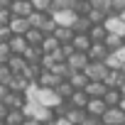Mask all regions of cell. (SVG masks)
I'll return each instance as SVG.
<instances>
[{
    "label": "cell",
    "instance_id": "cell-1",
    "mask_svg": "<svg viewBox=\"0 0 125 125\" xmlns=\"http://www.w3.org/2000/svg\"><path fill=\"white\" fill-rule=\"evenodd\" d=\"M22 113H25V118H32V120L39 123V125H49V123H54V113H52L49 108H42V105L30 103V101H27V105L22 108Z\"/></svg>",
    "mask_w": 125,
    "mask_h": 125
},
{
    "label": "cell",
    "instance_id": "cell-2",
    "mask_svg": "<svg viewBox=\"0 0 125 125\" xmlns=\"http://www.w3.org/2000/svg\"><path fill=\"white\" fill-rule=\"evenodd\" d=\"M86 76H88V81H98V83H103L105 81V76H108V66L105 64H101V61H91V64L86 66V71H83Z\"/></svg>",
    "mask_w": 125,
    "mask_h": 125
},
{
    "label": "cell",
    "instance_id": "cell-3",
    "mask_svg": "<svg viewBox=\"0 0 125 125\" xmlns=\"http://www.w3.org/2000/svg\"><path fill=\"white\" fill-rule=\"evenodd\" d=\"M88 64H91L88 54H79V52H76L74 56H69V59H66V66H69V71H71V74H83Z\"/></svg>",
    "mask_w": 125,
    "mask_h": 125
},
{
    "label": "cell",
    "instance_id": "cell-4",
    "mask_svg": "<svg viewBox=\"0 0 125 125\" xmlns=\"http://www.w3.org/2000/svg\"><path fill=\"white\" fill-rule=\"evenodd\" d=\"M105 32L108 34H115V37H125V22L118 17V15H108L105 22H103Z\"/></svg>",
    "mask_w": 125,
    "mask_h": 125
},
{
    "label": "cell",
    "instance_id": "cell-5",
    "mask_svg": "<svg viewBox=\"0 0 125 125\" xmlns=\"http://www.w3.org/2000/svg\"><path fill=\"white\" fill-rule=\"evenodd\" d=\"M52 20H54L56 27H69V30H74L79 15H76L74 10H66V12H56V15H52Z\"/></svg>",
    "mask_w": 125,
    "mask_h": 125
},
{
    "label": "cell",
    "instance_id": "cell-6",
    "mask_svg": "<svg viewBox=\"0 0 125 125\" xmlns=\"http://www.w3.org/2000/svg\"><path fill=\"white\" fill-rule=\"evenodd\" d=\"M10 12H12V17H30L32 3L30 0H10Z\"/></svg>",
    "mask_w": 125,
    "mask_h": 125
},
{
    "label": "cell",
    "instance_id": "cell-7",
    "mask_svg": "<svg viewBox=\"0 0 125 125\" xmlns=\"http://www.w3.org/2000/svg\"><path fill=\"white\" fill-rule=\"evenodd\" d=\"M30 30H32V27H30V20H27V17H12V20H10V32H12L15 37H25Z\"/></svg>",
    "mask_w": 125,
    "mask_h": 125
},
{
    "label": "cell",
    "instance_id": "cell-8",
    "mask_svg": "<svg viewBox=\"0 0 125 125\" xmlns=\"http://www.w3.org/2000/svg\"><path fill=\"white\" fill-rule=\"evenodd\" d=\"M105 110H108V105L103 103V98H91L86 105V115H91V118H103Z\"/></svg>",
    "mask_w": 125,
    "mask_h": 125
},
{
    "label": "cell",
    "instance_id": "cell-9",
    "mask_svg": "<svg viewBox=\"0 0 125 125\" xmlns=\"http://www.w3.org/2000/svg\"><path fill=\"white\" fill-rule=\"evenodd\" d=\"M101 120H103V125H125V113H120L118 108H108Z\"/></svg>",
    "mask_w": 125,
    "mask_h": 125
},
{
    "label": "cell",
    "instance_id": "cell-10",
    "mask_svg": "<svg viewBox=\"0 0 125 125\" xmlns=\"http://www.w3.org/2000/svg\"><path fill=\"white\" fill-rule=\"evenodd\" d=\"M88 101H91V98H88L83 91H74V93H71V98L66 101V105H69V108H76V110H86Z\"/></svg>",
    "mask_w": 125,
    "mask_h": 125
},
{
    "label": "cell",
    "instance_id": "cell-11",
    "mask_svg": "<svg viewBox=\"0 0 125 125\" xmlns=\"http://www.w3.org/2000/svg\"><path fill=\"white\" fill-rule=\"evenodd\" d=\"M3 103H5L10 110H22V108L27 105V98H25L22 93H12V91H10V93H8V98H5Z\"/></svg>",
    "mask_w": 125,
    "mask_h": 125
},
{
    "label": "cell",
    "instance_id": "cell-12",
    "mask_svg": "<svg viewBox=\"0 0 125 125\" xmlns=\"http://www.w3.org/2000/svg\"><path fill=\"white\" fill-rule=\"evenodd\" d=\"M42 49L39 47H27L25 49V54H22V59L27 61V66H39V61H42Z\"/></svg>",
    "mask_w": 125,
    "mask_h": 125
},
{
    "label": "cell",
    "instance_id": "cell-13",
    "mask_svg": "<svg viewBox=\"0 0 125 125\" xmlns=\"http://www.w3.org/2000/svg\"><path fill=\"white\" fill-rule=\"evenodd\" d=\"M110 56V52L105 49V44H93L88 49V59L91 61H101V64H105V59Z\"/></svg>",
    "mask_w": 125,
    "mask_h": 125
},
{
    "label": "cell",
    "instance_id": "cell-14",
    "mask_svg": "<svg viewBox=\"0 0 125 125\" xmlns=\"http://www.w3.org/2000/svg\"><path fill=\"white\" fill-rule=\"evenodd\" d=\"M71 47H74L79 54H88V49L93 47V42L88 39V34H74V42H71Z\"/></svg>",
    "mask_w": 125,
    "mask_h": 125
},
{
    "label": "cell",
    "instance_id": "cell-15",
    "mask_svg": "<svg viewBox=\"0 0 125 125\" xmlns=\"http://www.w3.org/2000/svg\"><path fill=\"white\" fill-rule=\"evenodd\" d=\"M59 42L54 39V34H44V39H42V44H39V49H42V54L44 56H49V54H54V52H59Z\"/></svg>",
    "mask_w": 125,
    "mask_h": 125
},
{
    "label": "cell",
    "instance_id": "cell-16",
    "mask_svg": "<svg viewBox=\"0 0 125 125\" xmlns=\"http://www.w3.org/2000/svg\"><path fill=\"white\" fill-rule=\"evenodd\" d=\"M123 81H125V76H123L120 71H108V76H105L103 86H105V88H110V91H118V88L123 86Z\"/></svg>",
    "mask_w": 125,
    "mask_h": 125
},
{
    "label": "cell",
    "instance_id": "cell-17",
    "mask_svg": "<svg viewBox=\"0 0 125 125\" xmlns=\"http://www.w3.org/2000/svg\"><path fill=\"white\" fill-rule=\"evenodd\" d=\"M30 86H32V83H30V81L20 74V76H12V81H10V86H8V88H10L12 93H22V96H25Z\"/></svg>",
    "mask_w": 125,
    "mask_h": 125
},
{
    "label": "cell",
    "instance_id": "cell-18",
    "mask_svg": "<svg viewBox=\"0 0 125 125\" xmlns=\"http://www.w3.org/2000/svg\"><path fill=\"white\" fill-rule=\"evenodd\" d=\"M59 83H61V81H59L52 71H42V74H39V81H37L39 88H56Z\"/></svg>",
    "mask_w": 125,
    "mask_h": 125
},
{
    "label": "cell",
    "instance_id": "cell-19",
    "mask_svg": "<svg viewBox=\"0 0 125 125\" xmlns=\"http://www.w3.org/2000/svg\"><path fill=\"white\" fill-rule=\"evenodd\" d=\"M76 0H52V8H49V15H56V12H66V10H74Z\"/></svg>",
    "mask_w": 125,
    "mask_h": 125
},
{
    "label": "cell",
    "instance_id": "cell-20",
    "mask_svg": "<svg viewBox=\"0 0 125 125\" xmlns=\"http://www.w3.org/2000/svg\"><path fill=\"white\" fill-rule=\"evenodd\" d=\"M8 47H10V54L12 56H22L25 49H27V42H25V37H12L8 42Z\"/></svg>",
    "mask_w": 125,
    "mask_h": 125
},
{
    "label": "cell",
    "instance_id": "cell-21",
    "mask_svg": "<svg viewBox=\"0 0 125 125\" xmlns=\"http://www.w3.org/2000/svg\"><path fill=\"white\" fill-rule=\"evenodd\" d=\"M105 91H108V88H105L103 83H98V81H88V86H86V91H83V93H86L88 98H103V96H105Z\"/></svg>",
    "mask_w": 125,
    "mask_h": 125
},
{
    "label": "cell",
    "instance_id": "cell-22",
    "mask_svg": "<svg viewBox=\"0 0 125 125\" xmlns=\"http://www.w3.org/2000/svg\"><path fill=\"white\" fill-rule=\"evenodd\" d=\"M54 39H56L59 44H71V42H74V30H69V27H56V30H54Z\"/></svg>",
    "mask_w": 125,
    "mask_h": 125
},
{
    "label": "cell",
    "instance_id": "cell-23",
    "mask_svg": "<svg viewBox=\"0 0 125 125\" xmlns=\"http://www.w3.org/2000/svg\"><path fill=\"white\" fill-rule=\"evenodd\" d=\"M69 86H71L74 91H86L88 76H86V74H71V76H69Z\"/></svg>",
    "mask_w": 125,
    "mask_h": 125
},
{
    "label": "cell",
    "instance_id": "cell-24",
    "mask_svg": "<svg viewBox=\"0 0 125 125\" xmlns=\"http://www.w3.org/2000/svg\"><path fill=\"white\" fill-rule=\"evenodd\" d=\"M8 69L12 71V76H20V74L27 69V61H25L22 56H10V61H8Z\"/></svg>",
    "mask_w": 125,
    "mask_h": 125
},
{
    "label": "cell",
    "instance_id": "cell-25",
    "mask_svg": "<svg viewBox=\"0 0 125 125\" xmlns=\"http://www.w3.org/2000/svg\"><path fill=\"white\" fill-rule=\"evenodd\" d=\"M83 118H86V110H76V108H69L66 115H64V120H66L69 125H81Z\"/></svg>",
    "mask_w": 125,
    "mask_h": 125
},
{
    "label": "cell",
    "instance_id": "cell-26",
    "mask_svg": "<svg viewBox=\"0 0 125 125\" xmlns=\"http://www.w3.org/2000/svg\"><path fill=\"white\" fill-rule=\"evenodd\" d=\"M91 27H93V25H91V20L83 15V17H79V20H76V25H74V34H88V32H91Z\"/></svg>",
    "mask_w": 125,
    "mask_h": 125
},
{
    "label": "cell",
    "instance_id": "cell-27",
    "mask_svg": "<svg viewBox=\"0 0 125 125\" xmlns=\"http://www.w3.org/2000/svg\"><path fill=\"white\" fill-rule=\"evenodd\" d=\"M103 44H105V49H108V52L113 54V52H118V49H120V47L125 44V39H123V37H115V34H108Z\"/></svg>",
    "mask_w": 125,
    "mask_h": 125
},
{
    "label": "cell",
    "instance_id": "cell-28",
    "mask_svg": "<svg viewBox=\"0 0 125 125\" xmlns=\"http://www.w3.org/2000/svg\"><path fill=\"white\" fill-rule=\"evenodd\" d=\"M42 39H44V34H42L39 30H30V32L25 34V42H27V47H39V44H42Z\"/></svg>",
    "mask_w": 125,
    "mask_h": 125
},
{
    "label": "cell",
    "instance_id": "cell-29",
    "mask_svg": "<svg viewBox=\"0 0 125 125\" xmlns=\"http://www.w3.org/2000/svg\"><path fill=\"white\" fill-rule=\"evenodd\" d=\"M120 98H123V96H120V91H110V88H108V91H105V96H103V103H105L108 108H118Z\"/></svg>",
    "mask_w": 125,
    "mask_h": 125
},
{
    "label": "cell",
    "instance_id": "cell-30",
    "mask_svg": "<svg viewBox=\"0 0 125 125\" xmlns=\"http://www.w3.org/2000/svg\"><path fill=\"white\" fill-rule=\"evenodd\" d=\"M91 10L101 12V15H110V0H91Z\"/></svg>",
    "mask_w": 125,
    "mask_h": 125
},
{
    "label": "cell",
    "instance_id": "cell-31",
    "mask_svg": "<svg viewBox=\"0 0 125 125\" xmlns=\"http://www.w3.org/2000/svg\"><path fill=\"white\" fill-rule=\"evenodd\" d=\"M3 123H5V125H22V123H25V113H22V110H10Z\"/></svg>",
    "mask_w": 125,
    "mask_h": 125
},
{
    "label": "cell",
    "instance_id": "cell-32",
    "mask_svg": "<svg viewBox=\"0 0 125 125\" xmlns=\"http://www.w3.org/2000/svg\"><path fill=\"white\" fill-rule=\"evenodd\" d=\"M54 91L59 93V98H61V101H64V103H66V101L71 98V93H74V88L69 86V81H61V83H59V86H56Z\"/></svg>",
    "mask_w": 125,
    "mask_h": 125
},
{
    "label": "cell",
    "instance_id": "cell-33",
    "mask_svg": "<svg viewBox=\"0 0 125 125\" xmlns=\"http://www.w3.org/2000/svg\"><path fill=\"white\" fill-rule=\"evenodd\" d=\"M10 47L8 44H0V66H8V61H10Z\"/></svg>",
    "mask_w": 125,
    "mask_h": 125
},
{
    "label": "cell",
    "instance_id": "cell-34",
    "mask_svg": "<svg viewBox=\"0 0 125 125\" xmlns=\"http://www.w3.org/2000/svg\"><path fill=\"white\" fill-rule=\"evenodd\" d=\"M10 81H12V71H10L8 66H0V83H3V86H10Z\"/></svg>",
    "mask_w": 125,
    "mask_h": 125
},
{
    "label": "cell",
    "instance_id": "cell-35",
    "mask_svg": "<svg viewBox=\"0 0 125 125\" xmlns=\"http://www.w3.org/2000/svg\"><path fill=\"white\" fill-rule=\"evenodd\" d=\"M10 20H12V12H10V8L0 10V27H10Z\"/></svg>",
    "mask_w": 125,
    "mask_h": 125
},
{
    "label": "cell",
    "instance_id": "cell-36",
    "mask_svg": "<svg viewBox=\"0 0 125 125\" xmlns=\"http://www.w3.org/2000/svg\"><path fill=\"white\" fill-rule=\"evenodd\" d=\"M125 10V0H110V15H120Z\"/></svg>",
    "mask_w": 125,
    "mask_h": 125
},
{
    "label": "cell",
    "instance_id": "cell-37",
    "mask_svg": "<svg viewBox=\"0 0 125 125\" xmlns=\"http://www.w3.org/2000/svg\"><path fill=\"white\" fill-rule=\"evenodd\" d=\"M12 37H15V34L10 32V27H0V44H8Z\"/></svg>",
    "mask_w": 125,
    "mask_h": 125
},
{
    "label": "cell",
    "instance_id": "cell-38",
    "mask_svg": "<svg viewBox=\"0 0 125 125\" xmlns=\"http://www.w3.org/2000/svg\"><path fill=\"white\" fill-rule=\"evenodd\" d=\"M61 54H64V59H69V56L76 54V49H74L71 44H61Z\"/></svg>",
    "mask_w": 125,
    "mask_h": 125
},
{
    "label": "cell",
    "instance_id": "cell-39",
    "mask_svg": "<svg viewBox=\"0 0 125 125\" xmlns=\"http://www.w3.org/2000/svg\"><path fill=\"white\" fill-rule=\"evenodd\" d=\"M81 125H103V120H101V118H91V115H86Z\"/></svg>",
    "mask_w": 125,
    "mask_h": 125
},
{
    "label": "cell",
    "instance_id": "cell-40",
    "mask_svg": "<svg viewBox=\"0 0 125 125\" xmlns=\"http://www.w3.org/2000/svg\"><path fill=\"white\" fill-rule=\"evenodd\" d=\"M113 56H115V59L120 61V64H125V44H123V47H120L118 52H113Z\"/></svg>",
    "mask_w": 125,
    "mask_h": 125
},
{
    "label": "cell",
    "instance_id": "cell-41",
    "mask_svg": "<svg viewBox=\"0 0 125 125\" xmlns=\"http://www.w3.org/2000/svg\"><path fill=\"white\" fill-rule=\"evenodd\" d=\"M8 93H10V88H8V86H3V83H0V103H3V101L8 98Z\"/></svg>",
    "mask_w": 125,
    "mask_h": 125
},
{
    "label": "cell",
    "instance_id": "cell-42",
    "mask_svg": "<svg viewBox=\"0 0 125 125\" xmlns=\"http://www.w3.org/2000/svg\"><path fill=\"white\" fill-rule=\"evenodd\" d=\"M8 113H10V108H8L5 103H0V120H5V118H8Z\"/></svg>",
    "mask_w": 125,
    "mask_h": 125
},
{
    "label": "cell",
    "instance_id": "cell-43",
    "mask_svg": "<svg viewBox=\"0 0 125 125\" xmlns=\"http://www.w3.org/2000/svg\"><path fill=\"white\" fill-rule=\"evenodd\" d=\"M118 110H120V113H125V98H120V103H118Z\"/></svg>",
    "mask_w": 125,
    "mask_h": 125
},
{
    "label": "cell",
    "instance_id": "cell-44",
    "mask_svg": "<svg viewBox=\"0 0 125 125\" xmlns=\"http://www.w3.org/2000/svg\"><path fill=\"white\" fill-rule=\"evenodd\" d=\"M22 125H39V123H34L32 118H25V123H22Z\"/></svg>",
    "mask_w": 125,
    "mask_h": 125
},
{
    "label": "cell",
    "instance_id": "cell-45",
    "mask_svg": "<svg viewBox=\"0 0 125 125\" xmlns=\"http://www.w3.org/2000/svg\"><path fill=\"white\" fill-rule=\"evenodd\" d=\"M118 17H120V20H123V22H125V10H123V12H120V15H118Z\"/></svg>",
    "mask_w": 125,
    "mask_h": 125
},
{
    "label": "cell",
    "instance_id": "cell-46",
    "mask_svg": "<svg viewBox=\"0 0 125 125\" xmlns=\"http://www.w3.org/2000/svg\"><path fill=\"white\" fill-rule=\"evenodd\" d=\"M0 125H5V123H3V120H0Z\"/></svg>",
    "mask_w": 125,
    "mask_h": 125
}]
</instances>
